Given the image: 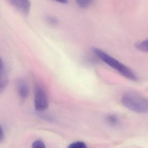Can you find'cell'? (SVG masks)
Listing matches in <instances>:
<instances>
[{"instance_id": "9c48e42d", "label": "cell", "mask_w": 148, "mask_h": 148, "mask_svg": "<svg viewBox=\"0 0 148 148\" xmlns=\"http://www.w3.org/2000/svg\"><path fill=\"white\" fill-rule=\"evenodd\" d=\"M93 1V0H76L77 5L82 8H86L89 7Z\"/></svg>"}, {"instance_id": "8992f818", "label": "cell", "mask_w": 148, "mask_h": 148, "mask_svg": "<svg viewBox=\"0 0 148 148\" xmlns=\"http://www.w3.org/2000/svg\"><path fill=\"white\" fill-rule=\"evenodd\" d=\"M8 79L5 69L0 72V93L6 88L8 84Z\"/></svg>"}, {"instance_id": "5bb4252c", "label": "cell", "mask_w": 148, "mask_h": 148, "mask_svg": "<svg viewBox=\"0 0 148 148\" xmlns=\"http://www.w3.org/2000/svg\"><path fill=\"white\" fill-rule=\"evenodd\" d=\"M3 69H4V67H3V62L1 57H0V72L2 71Z\"/></svg>"}, {"instance_id": "5b68a950", "label": "cell", "mask_w": 148, "mask_h": 148, "mask_svg": "<svg viewBox=\"0 0 148 148\" xmlns=\"http://www.w3.org/2000/svg\"><path fill=\"white\" fill-rule=\"evenodd\" d=\"M17 91L22 99H26L29 94V88L27 83L24 80L21 79L18 81L17 84Z\"/></svg>"}, {"instance_id": "9a60e30c", "label": "cell", "mask_w": 148, "mask_h": 148, "mask_svg": "<svg viewBox=\"0 0 148 148\" xmlns=\"http://www.w3.org/2000/svg\"><path fill=\"white\" fill-rule=\"evenodd\" d=\"M58 2L61 3H63V4H66L68 3V0H54Z\"/></svg>"}, {"instance_id": "3957f363", "label": "cell", "mask_w": 148, "mask_h": 148, "mask_svg": "<svg viewBox=\"0 0 148 148\" xmlns=\"http://www.w3.org/2000/svg\"><path fill=\"white\" fill-rule=\"evenodd\" d=\"M49 100L46 92L42 88L36 85L34 90V107L39 112L46 110L48 108Z\"/></svg>"}, {"instance_id": "8fae6325", "label": "cell", "mask_w": 148, "mask_h": 148, "mask_svg": "<svg viewBox=\"0 0 148 148\" xmlns=\"http://www.w3.org/2000/svg\"><path fill=\"white\" fill-rule=\"evenodd\" d=\"M32 148H46L45 144L42 141L38 140L33 143Z\"/></svg>"}, {"instance_id": "30bf717a", "label": "cell", "mask_w": 148, "mask_h": 148, "mask_svg": "<svg viewBox=\"0 0 148 148\" xmlns=\"http://www.w3.org/2000/svg\"><path fill=\"white\" fill-rule=\"evenodd\" d=\"M67 148H87V147L83 142L77 141L70 144Z\"/></svg>"}, {"instance_id": "6da1fadb", "label": "cell", "mask_w": 148, "mask_h": 148, "mask_svg": "<svg viewBox=\"0 0 148 148\" xmlns=\"http://www.w3.org/2000/svg\"><path fill=\"white\" fill-rule=\"evenodd\" d=\"M92 51L99 59L124 77L133 81L138 80V77L133 70L107 53L96 47L93 48Z\"/></svg>"}, {"instance_id": "ba28073f", "label": "cell", "mask_w": 148, "mask_h": 148, "mask_svg": "<svg viewBox=\"0 0 148 148\" xmlns=\"http://www.w3.org/2000/svg\"><path fill=\"white\" fill-rule=\"evenodd\" d=\"M106 120L109 124L113 126L117 125L119 123V118L115 115H108L106 117Z\"/></svg>"}, {"instance_id": "4fadbf2b", "label": "cell", "mask_w": 148, "mask_h": 148, "mask_svg": "<svg viewBox=\"0 0 148 148\" xmlns=\"http://www.w3.org/2000/svg\"><path fill=\"white\" fill-rule=\"evenodd\" d=\"M4 138V134H3V130L0 125V143L3 140Z\"/></svg>"}, {"instance_id": "7a4b0ae2", "label": "cell", "mask_w": 148, "mask_h": 148, "mask_svg": "<svg viewBox=\"0 0 148 148\" xmlns=\"http://www.w3.org/2000/svg\"><path fill=\"white\" fill-rule=\"evenodd\" d=\"M121 103L125 108L137 114H146L148 111L147 99L134 92H128L123 95Z\"/></svg>"}, {"instance_id": "52a82bcc", "label": "cell", "mask_w": 148, "mask_h": 148, "mask_svg": "<svg viewBox=\"0 0 148 148\" xmlns=\"http://www.w3.org/2000/svg\"><path fill=\"white\" fill-rule=\"evenodd\" d=\"M136 48L138 51L144 53L148 52V40H145L139 42L135 44Z\"/></svg>"}, {"instance_id": "277c9868", "label": "cell", "mask_w": 148, "mask_h": 148, "mask_svg": "<svg viewBox=\"0 0 148 148\" xmlns=\"http://www.w3.org/2000/svg\"><path fill=\"white\" fill-rule=\"evenodd\" d=\"M9 4L23 15L28 16L31 8L30 0H7Z\"/></svg>"}, {"instance_id": "7c38bea8", "label": "cell", "mask_w": 148, "mask_h": 148, "mask_svg": "<svg viewBox=\"0 0 148 148\" xmlns=\"http://www.w3.org/2000/svg\"><path fill=\"white\" fill-rule=\"evenodd\" d=\"M47 22L51 25H55L57 24L58 21L56 17L51 16H49L46 18Z\"/></svg>"}]
</instances>
